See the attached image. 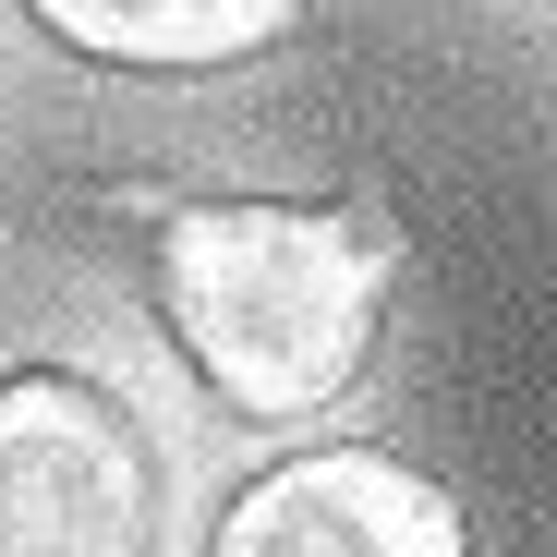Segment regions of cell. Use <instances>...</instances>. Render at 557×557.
<instances>
[{
	"label": "cell",
	"mask_w": 557,
	"mask_h": 557,
	"mask_svg": "<svg viewBox=\"0 0 557 557\" xmlns=\"http://www.w3.org/2000/svg\"><path fill=\"white\" fill-rule=\"evenodd\" d=\"M376 304H388L376 231L351 207L195 195L158 219V315L243 424L327 412L376 351Z\"/></svg>",
	"instance_id": "6da1fadb"
},
{
	"label": "cell",
	"mask_w": 557,
	"mask_h": 557,
	"mask_svg": "<svg viewBox=\"0 0 557 557\" xmlns=\"http://www.w3.org/2000/svg\"><path fill=\"white\" fill-rule=\"evenodd\" d=\"M158 545V460L110 388L0 376V557H146Z\"/></svg>",
	"instance_id": "7a4b0ae2"
},
{
	"label": "cell",
	"mask_w": 557,
	"mask_h": 557,
	"mask_svg": "<svg viewBox=\"0 0 557 557\" xmlns=\"http://www.w3.org/2000/svg\"><path fill=\"white\" fill-rule=\"evenodd\" d=\"M219 557H460V497L388 448H304L231 497Z\"/></svg>",
	"instance_id": "3957f363"
},
{
	"label": "cell",
	"mask_w": 557,
	"mask_h": 557,
	"mask_svg": "<svg viewBox=\"0 0 557 557\" xmlns=\"http://www.w3.org/2000/svg\"><path fill=\"white\" fill-rule=\"evenodd\" d=\"M25 13L85 49V61H122V73H219L292 37L304 0H25Z\"/></svg>",
	"instance_id": "277c9868"
}]
</instances>
